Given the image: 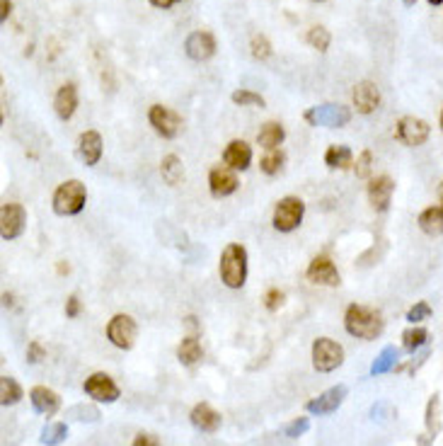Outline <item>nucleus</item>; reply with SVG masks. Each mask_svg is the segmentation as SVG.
Listing matches in <instances>:
<instances>
[{"label": "nucleus", "instance_id": "f257e3e1", "mask_svg": "<svg viewBox=\"0 0 443 446\" xmlns=\"http://www.w3.org/2000/svg\"><path fill=\"white\" fill-rule=\"evenodd\" d=\"M344 328H346V332H349L351 337L371 342V339H375V337H380V334H383L385 321H383V316L375 311V308L359 306V303H354V306H349V308H346V313H344Z\"/></svg>", "mask_w": 443, "mask_h": 446}, {"label": "nucleus", "instance_id": "f03ea898", "mask_svg": "<svg viewBox=\"0 0 443 446\" xmlns=\"http://www.w3.org/2000/svg\"><path fill=\"white\" fill-rule=\"evenodd\" d=\"M221 282L228 289H242L247 282V250L240 243H231L221 252Z\"/></svg>", "mask_w": 443, "mask_h": 446}, {"label": "nucleus", "instance_id": "7ed1b4c3", "mask_svg": "<svg viewBox=\"0 0 443 446\" xmlns=\"http://www.w3.org/2000/svg\"><path fill=\"white\" fill-rule=\"evenodd\" d=\"M85 201H88V190L80 180H65L63 185L56 187L54 192V211L59 216H75L85 209Z\"/></svg>", "mask_w": 443, "mask_h": 446}, {"label": "nucleus", "instance_id": "20e7f679", "mask_svg": "<svg viewBox=\"0 0 443 446\" xmlns=\"http://www.w3.org/2000/svg\"><path fill=\"white\" fill-rule=\"evenodd\" d=\"M303 216H305V201L300 197H283L274 206L272 223L279 233H291L303 223Z\"/></svg>", "mask_w": 443, "mask_h": 446}, {"label": "nucleus", "instance_id": "39448f33", "mask_svg": "<svg viewBox=\"0 0 443 446\" xmlns=\"http://www.w3.org/2000/svg\"><path fill=\"white\" fill-rule=\"evenodd\" d=\"M344 364V347L329 337H318L313 342V367L320 374H329Z\"/></svg>", "mask_w": 443, "mask_h": 446}, {"label": "nucleus", "instance_id": "423d86ee", "mask_svg": "<svg viewBox=\"0 0 443 446\" xmlns=\"http://www.w3.org/2000/svg\"><path fill=\"white\" fill-rule=\"evenodd\" d=\"M305 121L310 126H327V129H339L351 121V109L342 105H320L305 112Z\"/></svg>", "mask_w": 443, "mask_h": 446}, {"label": "nucleus", "instance_id": "0eeeda50", "mask_svg": "<svg viewBox=\"0 0 443 446\" xmlns=\"http://www.w3.org/2000/svg\"><path fill=\"white\" fill-rule=\"evenodd\" d=\"M139 337V325L126 313H116L109 323H107V339L119 349H131Z\"/></svg>", "mask_w": 443, "mask_h": 446}, {"label": "nucleus", "instance_id": "6e6552de", "mask_svg": "<svg viewBox=\"0 0 443 446\" xmlns=\"http://www.w3.org/2000/svg\"><path fill=\"white\" fill-rule=\"evenodd\" d=\"M431 134V126L419 116H402L395 124V139L405 144L407 148H417V146L426 144Z\"/></svg>", "mask_w": 443, "mask_h": 446}, {"label": "nucleus", "instance_id": "1a4fd4ad", "mask_svg": "<svg viewBox=\"0 0 443 446\" xmlns=\"http://www.w3.org/2000/svg\"><path fill=\"white\" fill-rule=\"evenodd\" d=\"M27 226V211L17 201H8L0 206V236L3 240H15L24 233Z\"/></svg>", "mask_w": 443, "mask_h": 446}, {"label": "nucleus", "instance_id": "9d476101", "mask_svg": "<svg viewBox=\"0 0 443 446\" xmlns=\"http://www.w3.org/2000/svg\"><path fill=\"white\" fill-rule=\"evenodd\" d=\"M148 121L162 139H175L182 131V116L175 109L165 107V105H153L148 109Z\"/></svg>", "mask_w": 443, "mask_h": 446}, {"label": "nucleus", "instance_id": "9b49d317", "mask_svg": "<svg viewBox=\"0 0 443 446\" xmlns=\"http://www.w3.org/2000/svg\"><path fill=\"white\" fill-rule=\"evenodd\" d=\"M83 390L93 400H98V403H116L121 395V390L114 383V378H111L109 374H102V371L93 374L90 378H85Z\"/></svg>", "mask_w": 443, "mask_h": 446}, {"label": "nucleus", "instance_id": "f8f14e48", "mask_svg": "<svg viewBox=\"0 0 443 446\" xmlns=\"http://www.w3.org/2000/svg\"><path fill=\"white\" fill-rule=\"evenodd\" d=\"M346 395H349V388H346L344 383H339V386L325 390V393L318 395V398L308 400L305 410H308L310 415H318V417H322V415H332V413H337V410L342 408Z\"/></svg>", "mask_w": 443, "mask_h": 446}, {"label": "nucleus", "instance_id": "ddd939ff", "mask_svg": "<svg viewBox=\"0 0 443 446\" xmlns=\"http://www.w3.org/2000/svg\"><path fill=\"white\" fill-rule=\"evenodd\" d=\"M305 277H308L313 284H318V286H339V284H342V277H339L337 267H334V262L329 260L327 255L313 257L308 270H305Z\"/></svg>", "mask_w": 443, "mask_h": 446}, {"label": "nucleus", "instance_id": "4468645a", "mask_svg": "<svg viewBox=\"0 0 443 446\" xmlns=\"http://www.w3.org/2000/svg\"><path fill=\"white\" fill-rule=\"evenodd\" d=\"M395 182L388 175H378L368 180V204L373 206L378 214L390 209V201H393Z\"/></svg>", "mask_w": 443, "mask_h": 446}, {"label": "nucleus", "instance_id": "2eb2a0df", "mask_svg": "<svg viewBox=\"0 0 443 446\" xmlns=\"http://www.w3.org/2000/svg\"><path fill=\"white\" fill-rule=\"evenodd\" d=\"M238 185H240V182H238L235 177V170H231L228 165H218L208 172V190H211V194L216 197V199L231 197L233 192L238 190Z\"/></svg>", "mask_w": 443, "mask_h": 446}, {"label": "nucleus", "instance_id": "dca6fc26", "mask_svg": "<svg viewBox=\"0 0 443 446\" xmlns=\"http://www.w3.org/2000/svg\"><path fill=\"white\" fill-rule=\"evenodd\" d=\"M351 100H354V109L359 112V114H373V112L380 107L378 85L371 83V80H361V83L354 88Z\"/></svg>", "mask_w": 443, "mask_h": 446}, {"label": "nucleus", "instance_id": "f3484780", "mask_svg": "<svg viewBox=\"0 0 443 446\" xmlns=\"http://www.w3.org/2000/svg\"><path fill=\"white\" fill-rule=\"evenodd\" d=\"M185 52L192 61H208L213 54H216V37L211 32H192L185 42Z\"/></svg>", "mask_w": 443, "mask_h": 446}, {"label": "nucleus", "instance_id": "a211bd4d", "mask_svg": "<svg viewBox=\"0 0 443 446\" xmlns=\"http://www.w3.org/2000/svg\"><path fill=\"white\" fill-rule=\"evenodd\" d=\"M189 420H192V424H194L199 432H206V434L218 432V427H221V422H223L221 413H216V410H213L208 403L194 405V410H192Z\"/></svg>", "mask_w": 443, "mask_h": 446}, {"label": "nucleus", "instance_id": "6ab92c4d", "mask_svg": "<svg viewBox=\"0 0 443 446\" xmlns=\"http://www.w3.org/2000/svg\"><path fill=\"white\" fill-rule=\"evenodd\" d=\"M29 400H32V408L37 410L39 415H56L61 410V398L56 390H51L47 386H34L29 390Z\"/></svg>", "mask_w": 443, "mask_h": 446}, {"label": "nucleus", "instance_id": "aec40b11", "mask_svg": "<svg viewBox=\"0 0 443 446\" xmlns=\"http://www.w3.org/2000/svg\"><path fill=\"white\" fill-rule=\"evenodd\" d=\"M223 163L231 170H247L249 163H252V148L242 139L231 141L226 146V151H223Z\"/></svg>", "mask_w": 443, "mask_h": 446}, {"label": "nucleus", "instance_id": "412c9836", "mask_svg": "<svg viewBox=\"0 0 443 446\" xmlns=\"http://www.w3.org/2000/svg\"><path fill=\"white\" fill-rule=\"evenodd\" d=\"M78 155L88 167L98 165L102 158V136L98 131H83L78 139Z\"/></svg>", "mask_w": 443, "mask_h": 446}, {"label": "nucleus", "instance_id": "4be33fe9", "mask_svg": "<svg viewBox=\"0 0 443 446\" xmlns=\"http://www.w3.org/2000/svg\"><path fill=\"white\" fill-rule=\"evenodd\" d=\"M54 109L59 114V119L63 121H68L75 114V109H78V88L73 83H65L59 88V93L54 98Z\"/></svg>", "mask_w": 443, "mask_h": 446}, {"label": "nucleus", "instance_id": "5701e85b", "mask_svg": "<svg viewBox=\"0 0 443 446\" xmlns=\"http://www.w3.org/2000/svg\"><path fill=\"white\" fill-rule=\"evenodd\" d=\"M419 228L426 233V236H443V206L436 204V206H429V209H424L419 214Z\"/></svg>", "mask_w": 443, "mask_h": 446}, {"label": "nucleus", "instance_id": "b1692460", "mask_svg": "<svg viewBox=\"0 0 443 446\" xmlns=\"http://www.w3.org/2000/svg\"><path fill=\"white\" fill-rule=\"evenodd\" d=\"M283 139H286V131H283L281 121H267L257 134L259 146H264L267 151L279 148V146L283 144Z\"/></svg>", "mask_w": 443, "mask_h": 446}, {"label": "nucleus", "instance_id": "393cba45", "mask_svg": "<svg viewBox=\"0 0 443 446\" xmlns=\"http://www.w3.org/2000/svg\"><path fill=\"white\" fill-rule=\"evenodd\" d=\"M160 172H162V180H165L170 187L180 185V182L185 180V165H182L180 155H175V153L165 155L160 163Z\"/></svg>", "mask_w": 443, "mask_h": 446}, {"label": "nucleus", "instance_id": "a878e982", "mask_svg": "<svg viewBox=\"0 0 443 446\" xmlns=\"http://www.w3.org/2000/svg\"><path fill=\"white\" fill-rule=\"evenodd\" d=\"M177 359H180L185 367H194L201 359V342L196 339V334H187L185 339L177 347Z\"/></svg>", "mask_w": 443, "mask_h": 446}, {"label": "nucleus", "instance_id": "bb28decb", "mask_svg": "<svg viewBox=\"0 0 443 446\" xmlns=\"http://www.w3.org/2000/svg\"><path fill=\"white\" fill-rule=\"evenodd\" d=\"M354 163V153H351L349 146H329L325 151V165L332 167V170H346Z\"/></svg>", "mask_w": 443, "mask_h": 446}, {"label": "nucleus", "instance_id": "cd10ccee", "mask_svg": "<svg viewBox=\"0 0 443 446\" xmlns=\"http://www.w3.org/2000/svg\"><path fill=\"white\" fill-rule=\"evenodd\" d=\"M397 359H400V349L397 347H383V352L375 357V362L371 364V376H383V374L393 371L397 367Z\"/></svg>", "mask_w": 443, "mask_h": 446}, {"label": "nucleus", "instance_id": "c85d7f7f", "mask_svg": "<svg viewBox=\"0 0 443 446\" xmlns=\"http://www.w3.org/2000/svg\"><path fill=\"white\" fill-rule=\"evenodd\" d=\"M424 424H426V432H429V437L434 439L436 434L441 432V395L434 393L429 398V403H426V413H424Z\"/></svg>", "mask_w": 443, "mask_h": 446}, {"label": "nucleus", "instance_id": "c756f323", "mask_svg": "<svg viewBox=\"0 0 443 446\" xmlns=\"http://www.w3.org/2000/svg\"><path fill=\"white\" fill-rule=\"evenodd\" d=\"M68 439V424L65 422H49L47 427L42 429V437L39 442L44 446H61Z\"/></svg>", "mask_w": 443, "mask_h": 446}, {"label": "nucleus", "instance_id": "7c9ffc66", "mask_svg": "<svg viewBox=\"0 0 443 446\" xmlns=\"http://www.w3.org/2000/svg\"><path fill=\"white\" fill-rule=\"evenodd\" d=\"M22 400V386L15 381L13 376H3L0 378V405L8 408V405H15Z\"/></svg>", "mask_w": 443, "mask_h": 446}, {"label": "nucleus", "instance_id": "2f4dec72", "mask_svg": "<svg viewBox=\"0 0 443 446\" xmlns=\"http://www.w3.org/2000/svg\"><path fill=\"white\" fill-rule=\"evenodd\" d=\"M426 339H429V332H426V328H410V330L402 332V347H405V352L414 354L417 349H421L426 344Z\"/></svg>", "mask_w": 443, "mask_h": 446}, {"label": "nucleus", "instance_id": "473e14b6", "mask_svg": "<svg viewBox=\"0 0 443 446\" xmlns=\"http://www.w3.org/2000/svg\"><path fill=\"white\" fill-rule=\"evenodd\" d=\"M283 160H286V155H283L281 148H272L267 151V153L262 155V160H259V167H262L264 175H279L283 167Z\"/></svg>", "mask_w": 443, "mask_h": 446}, {"label": "nucleus", "instance_id": "72a5a7b5", "mask_svg": "<svg viewBox=\"0 0 443 446\" xmlns=\"http://www.w3.org/2000/svg\"><path fill=\"white\" fill-rule=\"evenodd\" d=\"M305 42L313 49H318V52H327L332 37H329V32L325 27H310L308 34H305Z\"/></svg>", "mask_w": 443, "mask_h": 446}, {"label": "nucleus", "instance_id": "f704fd0d", "mask_svg": "<svg viewBox=\"0 0 443 446\" xmlns=\"http://www.w3.org/2000/svg\"><path fill=\"white\" fill-rule=\"evenodd\" d=\"M231 100L235 105H240V107H267V102H264V98L259 93H252V90H235V93L231 95Z\"/></svg>", "mask_w": 443, "mask_h": 446}, {"label": "nucleus", "instance_id": "c9c22d12", "mask_svg": "<svg viewBox=\"0 0 443 446\" xmlns=\"http://www.w3.org/2000/svg\"><path fill=\"white\" fill-rule=\"evenodd\" d=\"M249 52L257 61H267L269 56H272V44H269V39L264 37V34H254L252 39H249Z\"/></svg>", "mask_w": 443, "mask_h": 446}, {"label": "nucleus", "instance_id": "e433bc0d", "mask_svg": "<svg viewBox=\"0 0 443 446\" xmlns=\"http://www.w3.org/2000/svg\"><path fill=\"white\" fill-rule=\"evenodd\" d=\"M68 417H75L78 422H98L100 410L93 408V405H75V408L68 410Z\"/></svg>", "mask_w": 443, "mask_h": 446}, {"label": "nucleus", "instance_id": "4c0bfd02", "mask_svg": "<svg viewBox=\"0 0 443 446\" xmlns=\"http://www.w3.org/2000/svg\"><path fill=\"white\" fill-rule=\"evenodd\" d=\"M356 177H361V180H368L371 172H373V153L371 151H361V155L356 158Z\"/></svg>", "mask_w": 443, "mask_h": 446}, {"label": "nucleus", "instance_id": "58836bf2", "mask_svg": "<svg viewBox=\"0 0 443 446\" xmlns=\"http://www.w3.org/2000/svg\"><path fill=\"white\" fill-rule=\"evenodd\" d=\"M429 318H431V306L426 301L414 303V306L407 311V321H410L412 325H417V323H421V321H429Z\"/></svg>", "mask_w": 443, "mask_h": 446}, {"label": "nucleus", "instance_id": "ea45409f", "mask_svg": "<svg viewBox=\"0 0 443 446\" xmlns=\"http://www.w3.org/2000/svg\"><path fill=\"white\" fill-rule=\"evenodd\" d=\"M308 429H310V420L308 417H295L293 422L286 424V429H283V432H286L288 439H298V437H303Z\"/></svg>", "mask_w": 443, "mask_h": 446}, {"label": "nucleus", "instance_id": "a19ab883", "mask_svg": "<svg viewBox=\"0 0 443 446\" xmlns=\"http://www.w3.org/2000/svg\"><path fill=\"white\" fill-rule=\"evenodd\" d=\"M283 301H286V293H283L281 289H269V291L264 293V306H267V311H279V308L283 306Z\"/></svg>", "mask_w": 443, "mask_h": 446}, {"label": "nucleus", "instance_id": "79ce46f5", "mask_svg": "<svg viewBox=\"0 0 443 446\" xmlns=\"http://www.w3.org/2000/svg\"><path fill=\"white\" fill-rule=\"evenodd\" d=\"M44 357H47V349L42 347V342H37V339H34V342H29V347H27V362L29 364H39Z\"/></svg>", "mask_w": 443, "mask_h": 446}, {"label": "nucleus", "instance_id": "37998d69", "mask_svg": "<svg viewBox=\"0 0 443 446\" xmlns=\"http://www.w3.org/2000/svg\"><path fill=\"white\" fill-rule=\"evenodd\" d=\"M80 311H83V303H80V298L75 296V293H73V296L65 298V316H68V318H78Z\"/></svg>", "mask_w": 443, "mask_h": 446}, {"label": "nucleus", "instance_id": "c03bdc74", "mask_svg": "<svg viewBox=\"0 0 443 446\" xmlns=\"http://www.w3.org/2000/svg\"><path fill=\"white\" fill-rule=\"evenodd\" d=\"M131 446H160V442H157L153 434L141 432V434H136V439H134V444H131Z\"/></svg>", "mask_w": 443, "mask_h": 446}, {"label": "nucleus", "instance_id": "a18cd8bd", "mask_svg": "<svg viewBox=\"0 0 443 446\" xmlns=\"http://www.w3.org/2000/svg\"><path fill=\"white\" fill-rule=\"evenodd\" d=\"M0 8H3V13H0V20H8L10 13H13V0H0Z\"/></svg>", "mask_w": 443, "mask_h": 446}, {"label": "nucleus", "instance_id": "49530a36", "mask_svg": "<svg viewBox=\"0 0 443 446\" xmlns=\"http://www.w3.org/2000/svg\"><path fill=\"white\" fill-rule=\"evenodd\" d=\"M148 3H150L153 8L167 10V8H172V5H175V3H180V0H148Z\"/></svg>", "mask_w": 443, "mask_h": 446}, {"label": "nucleus", "instance_id": "de8ad7c7", "mask_svg": "<svg viewBox=\"0 0 443 446\" xmlns=\"http://www.w3.org/2000/svg\"><path fill=\"white\" fill-rule=\"evenodd\" d=\"M13 298H15L13 293H3V303H5V306H13V303H15Z\"/></svg>", "mask_w": 443, "mask_h": 446}, {"label": "nucleus", "instance_id": "09e8293b", "mask_svg": "<svg viewBox=\"0 0 443 446\" xmlns=\"http://www.w3.org/2000/svg\"><path fill=\"white\" fill-rule=\"evenodd\" d=\"M426 439H431V437H426V434H421V437L417 439V444H419V446H431L429 442H426Z\"/></svg>", "mask_w": 443, "mask_h": 446}, {"label": "nucleus", "instance_id": "8fccbe9b", "mask_svg": "<svg viewBox=\"0 0 443 446\" xmlns=\"http://www.w3.org/2000/svg\"><path fill=\"white\" fill-rule=\"evenodd\" d=\"M439 204L443 206V180H441V185H439Z\"/></svg>", "mask_w": 443, "mask_h": 446}, {"label": "nucleus", "instance_id": "3c124183", "mask_svg": "<svg viewBox=\"0 0 443 446\" xmlns=\"http://www.w3.org/2000/svg\"><path fill=\"white\" fill-rule=\"evenodd\" d=\"M402 3H405V5H407V8H412V5H414V3H417V0H402Z\"/></svg>", "mask_w": 443, "mask_h": 446}, {"label": "nucleus", "instance_id": "603ef678", "mask_svg": "<svg viewBox=\"0 0 443 446\" xmlns=\"http://www.w3.org/2000/svg\"><path fill=\"white\" fill-rule=\"evenodd\" d=\"M443 0H429V5H441Z\"/></svg>", "mask_w": 443, "mask_h": 446}, {"label": "nucleus", "instance_id": "864d4df0", "mask_svg": "<svg viewBox=\"0 0 443 446\" xmlns=\"http://www.w3.org/2000/svg\"><path fill=\"white\" fill-rule=\"evenodd\" d=\"M441 129H443V112H441Z\"/></svg>", "mask_w": 443, "mask_h": 446}, {"label": "nucleus", "instance_id": "5fc2aeb1", "mask_svg": "<svg viewBox=\"0 0 443 446\" xmlns=\"http://www.w3.org/2000/svg\"><path fill=\"white\" fill-rule=\"evenodd\" d=\"M313 3H322V0H313Z\"/></svg>", "mask_w": 443, "mask_h": 446}]
</instances>
